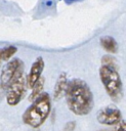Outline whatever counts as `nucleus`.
<instances>
[{
    "label": "nucleus",
    "mask_w": 126,
    "mask_h": 131,
    "mask_svg": "<svg viewBox=\"0 0 126 131\" xmlns=\"http://www.w3.org/2000/svg\"><path fill=\"white\" fill-rule=\"evenodd\" d=\"M99 78L100 81L113 100H118L122 94V81L117 69L102 64L99 68Z\"/></svg>",
    "instance_id": "obj_3"
},
{
    "label": "nucleus",
    "mask_w": 126,
    "mask_h": 131,
    "mask_svg": "<svg viewBox=\"0 0 126 131\" xmlns=\"http://www.w3.org/2000/svg\"><path fill=\"white\" fill-rule=\"evenodd\" d=\"M27 78L24 74L15 79L8 87L6 92V101L9 105H16L23 98L27 88Z\"/></svg>",
    "instance_id": "obj_5"
},
{
    "label": "nucleus",
    "mask_w": 126,
    "mask_h": 131,
    "mask_svg": "<svg viewBox=\"0 0 126 131\" xmlns=\"http://www.w3.org/2000/svg\"><path fill=\"white\" fill-rule=\"evenodd\" d=\"M101 47L109 53H116L118 51V44L116 40L111 36H103L99 39Z\"/></svg>",
    "instance_id": "obj_9"
},
{
    "label": "nucleus",
    "mask_w": 126,
    "mask_h": 131,
    "mask_svg": "<svg viewBox=\"0 0 126 131\" xmlns=\"http://www.w3.org/2000/svg\"><path fill=\"white\" fill-rule=\"evenodd\" d=\"M113 131H126V121L121 120L119 123H117Z\"/></svg>",
    "instance_id": "obj_13"
},
{
    "label": "nucleus",
    "mask_w": 126,
    "mask_h": 131,
    "mask_svg": "<svg viewBox=\"0 0 126 131\" xmlns=\"http://www.w3.org/2000/svg\"><path fill=\"white\" fill-rule=\"evenodd\" d=\"M44 84H45V78L42 76L34 85V87L32 88V92L29 96V100L30 101H34L41 93H42V90H43V87H44Z\"/></svg>",
    "instance_id": "obj_10"
},
{
    "label": "nucleus",
    "mask_w": 126,
    "mask_h": 131,
    "mask_svg": "<svg viewBox=\"0 0 126 131\" xmlns=\"http://www.w3.org/2000/svg\"><path fill=\"white\" fill-rule=\"evenodd\" d=\"M101 62L102 64H107V66H110V67H113L115 69H117V64H116V60L111 57L110 55H104L102 58H101Z\"/></svg>",
    "instance_id": "obj_12"
},
{
    "label": "nucleus",
    "mask_w": 126,
    "mask_h": 131,
    "mask_svg": "<svg viewBox=\"0 0 126 131\" xmlns=\"http://www.w3.org/2000/svg\"><path fill=\"white\" fill-rule=\"evenodd\" d=\"M44 69V60L41 56L37 57L33 62L30 73L27 76V86L28 88H33L35 83L42 77V72Z\"/></svg>",
    "instance_id": "obj_7"
},
{
    "label": "nucleus",
    "mask_w": 126,
    "mask_h": 131,
    "mask_svg": "<svg viewBox=\"0 0 126 131\" xmlns=\"http://www.w3.org/2000/svg\"><path fill=\"white\" fill-rule=\"evenodd\" d=\"M76 127V123L74 121H71V122H68L66 124V126L64 127V131H73Z\"/></svg>",
    "instance_id": "obj_14"
},
{
    "label": "nucleus",
    "mask_w": 126,
    "mask_h": 131,
    "mask_svg": "<svg viewBox=\"0 0 126 131\" xmlns=\"http://www.w3.org/2000/svg\"><path fill=\"white\" fill-rule=\"evenodd\" d=\"M24 74V64L20 59L14 58L8 61L1 70L0 84L1 88H7L15 79Z\"/></svg>",
    "instance_id": "obj_4"
},
{
    "label": "nucleus",
    "mask_w": 126,
    "mask_h": 131,
    "mask_svg": "<svg viewBox=\"0 0 126 131\" xmlns=\"http://www.w3.org/2000/svg\"><path fill=\"white\" fill-rule=\"evenodd\" d=\"M68 79H67V74L66 73H61L55 83V86L53 88V98L54 99H59L64 93H66L67 90V86H68Z\"/></svg>",
    "instance_id": "obj_8"
},
{
    "label": "nucleus",
    "mask_w": 126,
    "mask_h": 131,
    "mask_svg": "<svg viewBox=\"0 0 126 131\" xmlns=\"http://www.w3.org/2000/svg\"><path fill=\"white\" fill-rule=\"evenodd\" d=\"M121 117L120 110L113 104L100 108L96 115L97 121L103 125H116L121 121Z\"/></svg>",
    "instance_id": "obj_6"
},
{
    "label": "nucleus",
    "mask_w": 126,
    "mask_h": 131,
    "mask_svg": "<svg viewBox=\"0 0 126 131\" xmlns=\"http://www.w3.org/2000/svg\"><path fill=\"white\" fill-rule=\"evenodd\" d=\"M51 110V99L48 93H41L25 111L23 121L33 128L40 127L47 119Z\"/></svg>",
    "instance_id": "obj_2"
},
{
    "label": "nucleus",
    "mask_w": 126,
    "mask_h": 131,
    "mask_svg": "<svg viewBox=\"0 0 126 131\" xmlns=\"http://www.w3.org/2000/svg\"><path fill=\"white\" fill-rule=\"evenodd\" d=\"M66 101L69 110L78 115L89 114L93 108V95L88 84L81 79H73L68 83L66 90Z\"/></svg>",
    "instance_id": "obj_1"
},
{
    "label": "nucleus",
    "mask_w": 126,
    "mask_h": 131,
    "mask_svg": "<svg viewBox=\"0 0 126 131\" xmlns=\"http://www.w3.org/2000/svg\"><path fill=\"white\" fill-rule=\"evenodd\" d=\"M17 48L13 45H10V46H6L4 48L1 49L0 51V58H1V61H7L10 57H12V55L16 52Z\"/></svg>",
    "instance_id": "obj_11"
}]
</instances>
